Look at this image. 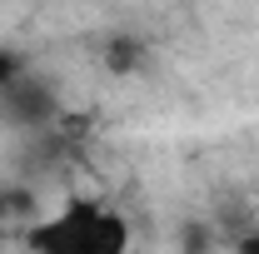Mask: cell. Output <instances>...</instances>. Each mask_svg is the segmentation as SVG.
Masks as SVG:
<instances>
[{
	"label": "cell",
	"instance_id": "6da1fadb",
	"mask_svg": "<svg viewBox=\"0 0 259 254\" xmlns=\"http://www.w3.org/2000/svg\"><path fill=\"white\" fill-rule=\"evenodd\" d=\"M20 249L25 254H130L135 229L115 199L70 190L55 199V209H45L40 220L20 229Z\"/></svg>",
	"mask_w": 259,
	"mask_h": 254
},
{
	"label": "cell",
	"instance_id": "3957f363",
	"mask_svg": "<svg viewBox=\"0 0 259 254\" xmlns=\"http://www.w3.org/2000/svg\"><path fill=\"white\" fill-rule=\"evenodd\" d=\"M145 60V45L135 40V35H115L110 45H105V65H110V75H130V70H140Z\"/></svg>",
	"mask_w": 259,
	"mask_h": 254
},
{
	"label": "cell",
	"instance_id": "8992f818",
	"mask_svg": "<svg viewBox=\"0 0 259 254\" xmlns=\"http://www.w3.org/2000/svg\"><path fill=\"white\" fill-rule=\"evenodd\" d=\"M5 220H10V194L0 190V229H5Z\"/></svg>",
	"mask_w": 259,
	"mask_h": 254
},
{
	"label": "cell",
	"instance_id": "7a4b0ae2",
	"mask_svg": "<svg viewBox=\"0 0 259 254\" xmlns=\"http://www.w3.org/2000/svg\"><path fill=\"white\" fill-rule=\"evenodd\" d=\"M55 115H60V110H55V90H50L45 80H35L30 70H20L15 85L0 100V120H10L15 130H50Z\"/></svg>",
	"mask_w": 259,
	"mask_h": 254
},
{
	"label": "cell",
	"instance_id": "5b68a950",
	"mask_svg": "<svg viewBox=\"0 0 259 254\" xmlns=\"http://www.w3.org/2000/svg\"><path fill=\"white\" fill-rule=\"evenodd\" d=\"M234 254H259V229H244L239 244H234Z\"/></svg>",
	"mask_w": 259,
	"mask_h": 254
},
{
	"label": "cell",
	"instance_id": "277c9868",
	"mask_svg": "<svg viewBox=\"0 0 259 254\" xmlns=\"http://www.w3.org/2000/svg\"><path fill=\"white\" fill-rule=\"evenodd\" d=\"M20 70H25V60H20L15 50H5V45H0V100H5L10 85H15V75H20Z\"/></svg>",
	"mask_w": 259,
	"mask_h": 254
}]
</instances>
